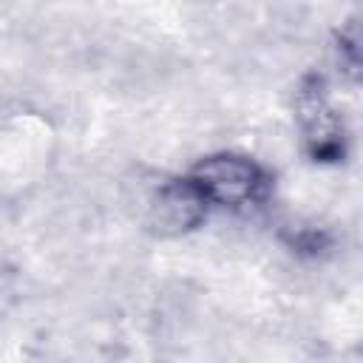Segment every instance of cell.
<instances>
[{
    "mask_svg": "<svg viewBox=\"0 0 363 363\" xmlns=\"http://www.w3.org/2000/svg\"><path fill=\"white\" fill-rule=\"evenodd\" d=\"M187 182L199 190L207 207H250L264 199L269 182L264 167L241 153H213L196 162Z\"/></svg>",
    "mask_w": 363,
    "mask_h": 363,
    "instance_id": "6da1fadb",
    "label": "cell"
},
{
    "mask_svg": "<svg viewBox=\"0 0 363 363\" xmlns=\"http://www.w3.org/2000/svg\"><path fill=\"white\" fill-rule=\"evenodd\" d=\"M295 116L301 139L315 162H337L346 150L343 119L335 108L326 82L320 77H306L295 94Z\"/></svg>",
    "mask_w": 363,
    "mask_h": 363,
    "instance_id": "7a4b0ae2",
    "label": "cell"
},
{
    "mask_svg": "<svg viewBox=\"0 0 363 363\" xmlns=\"http://www.w3.org/2000/svg\"><path fill=\"white\" fill-rule=\"evenodd\" d=\"M207 216V204L199 190L184 179H173L159 184L147 204V224L162 235H182L199 227Z\"/></svg>",
    "mask_w": 363,
    "mask_h": 363,
    "instance_id": "3957f363",
    "label": "cell"
}]
</instances>
